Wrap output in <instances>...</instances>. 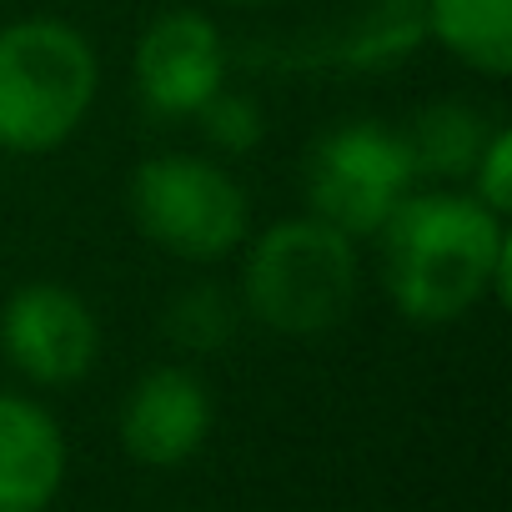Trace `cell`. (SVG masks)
I'll use <instances>...</instances> for the list:
<instances>
[{
    "mask_svg": "<svg viewBox=\"0 0 512 512\" xmlns=\"http://www.w3.org/2000/svg\"><path fill=\"white\" fill-rule=\"evenodd\" d=\"M126 206L156 251L191 267L226 262L251 236V196L221 156H146L126 181Z\"/></svg>",
    "mask_w": 512,
    "mask_h": 512,
    "instance_id": "cell-4",
    "label": "cell"
},
{
    "mask_svg": "<svg viewBox=\"0 0 512 512\" xmlns=\"http://www.w3.org/2000/svg\"><path fill=\"white\" fill-rule=\"evenodd\" d=\"M216 6H226V11H267V6H277V0H216Z\"/></svg>",
    "mask_w": 512,
    "mask_h": 512,
    "instance_id": "cell-15",
    "label": "cell"
},
{
    "mask_svg": "<svg viewBox=\"0 0 512 512\" xmlns=\"http://www.w3.org/2000/svg\"><path fill=\"white\" fill-rule=\"evenodd\" d=\"M492 131H497V121L467 101H432L402 126L412 161H417V181H442V186L467 181V171L477 166Z\"/></svg>",
    "mask_w": 512,
    "mask_h": 512,
    "instance_id": "cell-11",
    "label": "cell"
},
{
    "mask_svg": "<svg viewBox=\"0 0 512 512\" xmlns=\"http://www.w3.org/2000/svg\"><path fill=\"white\" fill-rule=\"evenodd\" d=\"M462 191H472L487 211H497V216H507L512 211V131L497 121V131L487 136V146H482V156H477V166L467 171V186Z\"/></svg>",
    "mask_w": 512,
    "mask_h": 512,
    "instance_id": "cell-14",
    "label": "cell"
},
{
    "mask_svg": "<svg viewBox=\"0 0 512 512\" xmlns=\"http://www.w3.org/2000/svg\"><path fill=\"white\" fill-rule=\"evenodd\" d=\"M362 6H412V0H362Z\"/></svg>",
    "mask_w": 512,
    "mask_h": 512,
    "instance_id": "cell-16",
    "label": "cell"
},
{
    "mask_svg": "<svg viewBox=\"0 0 512 512\" xmlns=\"http://www.w3.org/2000/svg\"><path fill=\"white\" fill-rule=\"evenodd\" d=\"M66 462L61 422L26 392H0V512H46Z\"/></svg>",
    "mask_w": 512,
    "mask_h": 512,
    "instance_id": "cell-9",
    "label": "cell"
},
{
    "mask_svg": "<svg viewBox=\"0 0 512 512\" xmlns=\"http://www.w3.org/2000/svg\"><path fill=\"white\" fill-rule=\"evenodd\" d=\"M211 422H216L211 387L186 362H166V367H151L131 382L121 417H116V432H121V447L131 462L181 467L206 447Z\"/></svg>",
    "mask_w": 512,
    "mask_h": 512,
    "instance_id": "cell-8",
    "label": "cell"
},
{
    "mask_svg": "<svg viewBox=\"0 0 512 512\" xmlns=\"http://www.w3.org/2000/svg\"><path fill=\"white\" fill-rule=\"evenodd\" d=\"M101 56L66 16H16L0 26V151L51 156L91 116Z\"/></svg>",
    "mask_w": 512,
    "mask_h": 512,
    "instance_id": "cell-3",
    "label": "cell"
},
{
    "mask_svg": "<svg viewBox=\"0 0 512 512\" xmlns=\"http://www.w3.org/2000/svg\"><path fill=\"white\" fill-rule=\"evenodd\" d=\"M196 126L206 136V146L221 156V161H241L251 151H262L267 141V111L251 91H236V86H221L201 111H196Z\"/></svg>",
    "mask_w": 512,
    "mask_h": 512,
    "instance_id": "cell-13",
    "label": "cell"
},
{
    "mask_svg": "<svg viewBox=\"0 0 512 512\" xmlns=\"http://www.w3.org/2000/svg\"><path fill=\"white\" fill-rule=\"evenodd\" d=\"M0 352L36 387H76L101 357V317L66 282H26L0 307Z\"/></svg>",
    "mask_w": 512,
    "mask_h": 512,
    "instance_id": "cell-7",
    "label": "cell"
},
{
    "mask_svg": "<svg viewBox=\"0 0 512 512\" xmlns=\"http://www.w3.org/2000/svg\"><path fill=\"white\" fill-rule=\"evenodd\" d=\"M362 292V256L347 231L302 211L241 241V312L277 337H327Z\"/></svg>",
    "mask_w": 512,
    "mask_h": 512,
    "instance_id": "cell-2",
    "label": "cell"
},
{
    "mask_svg": "<svg viewBox=\"0 0 512 512\" xmlns=\"http://www.w3.org/2000/svg\"><path fill=\"white\" fill-rule=\"evenodd\" d=\"M246 312H241V297L221 282H186L166 312H161V327H166V342L181 352V357H216L236 342Z\"/></svg>",
    "mask_w": 512,
    "mask_h": 512,
    "instance_id": "cell-12",
    "label": "cell"
},
{
    "mask_svg": "<svg viewBox=\"0 0 512 512\" xmlns=\"http://www.w3.org/2000/svg\"><path fill=\"white\" fill-rule=\"evenodd\" d=\"M377 272L392 307L417 327H452L482 302H507V216L457 186H412L382 221Z\"/></svg>",
    "mask_w": 512,
    "mask_h": 512,
    "instance_id": "cell-1",
    "label": "cell"
},
{
    "mask_svg": "<svg viewBox=\"0 0 512 512\" xmlns=\"http://www.w3.org/2000/svg\"><path fill=\"white\" fill-rule=\"evenodd\" d=\"M412 186H422L412 146L402 126H387L377 116H347L327 126L302 156L307 211L332 221L352 241L377 236Z\"/></svg>",
    "mask_w": 512,
    "mask_h": 512,
    "instance_id": "cell-5",
    "label": "cell"
},
{
    "mask_svg": "<svg viewBox=\"0 0 512 512\" xmlns=\"http://www.w3.org/2000/svg\"><path fill=\"white\" fill-rule=\"evenodd\" d=\"M422 36L482 81L512 71V0H417Z\"/></svg>",
    "mask_w": 512,
    "mask_h": 512,
    "instance_id": "cell-10",
    "label": "cell"
},
{
    "mask_svg": "<svg viewBox=\"0 0 512 512\" xmlns=\"http://www.w3.org/2000/svg\"><path fill=\"white\" fill-rule=\"evenodd\" d=\"M231 46L221 26L196 6H171L151 16L131 51V86L146 116L196 121V111L226 86Z\"/></svg>",
    "mask_w": 512,
    "mask_h": 512,
    "instance_id": "cell-6",
    "label": "cell"
}]
</instances>
